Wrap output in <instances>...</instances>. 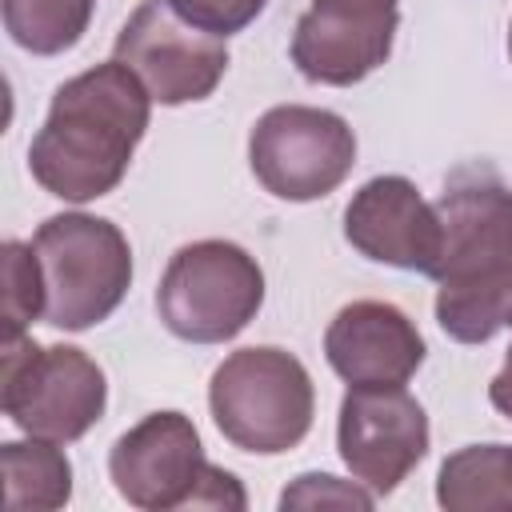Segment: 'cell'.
Returning <instances> with one entry per match:
<instances>
[{
	"label": "cell",
	"mask_w": 512,
	"mask_h": 512,
	"mask_svg": "<svg viewBox=\"0 0 512 512\" xmlns=\"http://www.w3.org/2000/svg\"><path fill=\"white\" fill-rule=\"evenodd\" d=\"M188 24H196V28H204V32H212V36H232V32H240V28H248L260 12H264V4L268 0H168Z\"/></svg>",
	"instance_id": "20"
},
{
	"label": "cell",
	"mask_w": 512,
	"mask_h": 512,
	"mask_svg": "<svg viewBox=\"0 0 512 512\" xmlns=\"http://www.w3.org/2000/svg\"><path fill=\"white\" fill-rule=\"evenodd\" d=\"M324 356L348 388H392L424 364V336L396 304L352 300L332 316Z\"/></svg>",
	"instance_id": "13"
},
{
	"label": "cell",
	"mask_w": 512,
	"mask_h": 512,
	"mask_svg": "<svg viewBox=\"0 0 512 512\" xmlns=\"http://www.w3.org/2000/svg\"><path fill=\"white\" fill-rule=\"evenodd\" d=\"M156 104H192L216 92L228 72V44L188 24L168 0H144L120 28L112 52Z\"/></svg>",
	"instance_id": "7"
},
{
	"label": "cell",
	"mask_w": 512,
	"mask_h": 512,
	"mask_svg": "<svg viewBox=\"0 0 512 512\" xmlns=\"http://www.w3.org/2000/svg\"><path fill=\"white\" fill-rule=\"evenodd\" d=\"M436 320L460 344H484L500 328H512V264L472 280L440 284Z\"/></svg>",
	"instance_id": "15"
},
{
	"label": "cell",
	"mask_w": 512,
	"mask_h": 512,
	"mask_svg": "<svg viewBox=\"0 0 512 512\" xmlns=\"http://www.w3.org/2000/svg\"><path fill=\"white\" fill-rule=\"evenodd\" d=\"M508 56H512V32H508Z\"/></svg>",
	"instance_id": "22"
},
{
	"label": "cell",
	"mask_w": 512,
	"mask_h": 512,
	"mask_svg": "<svg viewBox=\"0 0 512 512\" xmlns=\"http://www.w3.org/2000/svg\"><path fill=\"white\" fill-rule=\"evenodd\" d=\"M264 304V272L232 240L184 244L156 288L164 328L188 344H224L240 336Z\"/></svg>",
	"instance_id": "5"
},
{
	"label": "cell",
	"mask_w": 512,
	"mask_h": 512,
	"mask_svg": "<svg viewBox=\"0 0 512 512\" xmlns=\"http://www.w3.org/2000/svg\"><path fill=\"white\" fill-rule=\"evenodd\" d=\"M396 24V0H312L292 32V64L312 84L348 88L388 60Z\"/></svg>",
	"instance_id": "10"
},
{
	"label": "cell",
	"mask_w": 512,
	"mask_h": 512,
	"mask_svg": "<svg viewBox=\"0 0 512 512\" xmlns=\"http://www.w3.org/2000/svg\"><path fill=\"white\" fill-rule=\"evenodd\" d=\"M488 400H492V408L500 412V416H508L512 420V348H508V356H504V368L492 376V384H488Z\"/></svg>",
	"instance_id": "21"
},
{
	"label": "cell",
	"mask_w": 512,
	"mask_h": 512,
	"mask_svg": "<svg viewBox=\"0 0 512 512\" xmlns=\"http://www.w3.org/2000/svg\"><path fill=\"white\" fill-rule=\"evenodd\" d=\"M32 320H44V276L32 244H4V336H20Z\"/></svg>",
	"instance_id": "18"
},
{
	"label": "cell",
	"mask_w": 512,
	"mask_h": 512,
	"mask_svg": "<svg viewBox=\"0 0 512 512\" xmlns=\"http://www.w3.org/2000/svg\"><path fill=\"white\" fill-rule=\"evenodd\" d=\"M4 464V504L24 508H64L72 496V464L52 440H8L0 448Z\"/></svg>",
	"instance_id": "16"
},
{
	"label": "cell",
	"mask_w": 512,
	"mask_h": 512,
	"mask_svg": "<svg viewBox=\"0 0 512 512\" xmlns=\"http://www.w3.org/2000/svg\"><path fill=\"white\" fill-rule=\"evenodd\" d=\"M148 104L152 96L116 56L64 80L28 148L32 180L72 204L108 196L144 140Z\"/></svg>",
	"instance_id": "1"
},
{
	"label": "cell",
	"mask_w": 512,
	"mask_h": 512,
	"mask_svg": "<svg viewBox=\"0 0 512 512\" xmlns=\"http://www.w3.org/2000/svg\"><path fill=\"white\" fill-rule=\"evenodd\" d=\"M0 404L20 432L52 444H72L104 416L108 384L100 364L84 348H40L32 336L20 332L4 336Z\"/></svg>",
	"instance_id": "4"
},
{
	"label": "cell",
	"mask_w": 512,
	"mask_h": 512,
	"mask_svg": "<svg viewBox=\"0 0 512 512\" xmlns=\"http://www.w3.org/2000/svg\"><path fill=\"white\" fill-rule=\"evenodd\" d=\"M32 252L44 276V324L64 332L108 320L132 284V248L104 216H48L32 236Z\"/></svg>",
	"instance_id": "2"
},
{
	"label": "cell",
	"mask_w": 512,
	"mask_h": 512,
	"mask_svg": "<svg viewBox=\"0 0 512 512\" xmlns=\"http://www.w3.org/2000/svg\"><path fill=\"white\" fill-rule=\"evenodd\" d=\"M208 468L212 464L204 460L200 432L184 412L144 416L108 452V472L116 492L132 508H148V512L192 508Z\"/></svg>",
	"instance_id": "9"
},
{
	"label": "cell",
	"mask_w": 512,
	"mask_h": 512,
	"mask_svg": "<svg viewBox=\"0 0 512 512\" xmlns=\"http://www.w3.org/2000/svg\"><path fill=\"white\" fill-rule=\"evenodd\" d=\"M248 160L264 192L304 204L348 180L356 164V136L348 120L328 108L280 104L252 124Z\"/></svg>",
	"instance_id": "6"
},
{
	"label": "cell",
	"mask_w": 512,
	"mask_h": 512,
	"mask_svg": "<svg viewBox=\"0 0 512 512\" xmlns=\"http://www.w3.org/2000/svg\"><path fill=\"white\" fill-rule=\"evenodd\" d=\"M372 492L356 480H336V476H324V472H308V476H296V484L284 488L280 496V508H324V504H336V508H360L368 512L372 508Z\"/></svg>",
	"instance_id": "19"
},
{
	"label": "cell",
	"mask_w": 512,
	"mask_h": 512,
	"mask_svg": "<svg viewBox=\"0 0 512 512\" xmlns=\"http://www.w3.org/2000/svg\"><path fill=\"white\" fill-rule=\"evenodd\" d=\"M336 448L352 480L388 496L428 452V416L404 384L348 388L336 420Z\"/></svg>",
	"instance_id": "8"
},
{
	"label": "cell",
	"mask_w": 512,
	"mask_h": 512,
	"mask_svg": "<svg viewBox=\"0 0 512 512\" xmlns=\"http://www.w3.org/2000/svg\"><path fill=\"white\" fill-rule=\"evenodd\" d=\"M344 240L360 256L404 272L432 276L440 264V216L404 176H376L348 200Z\"/></svg>",
	"instance_id": "11"
},
{
	"label": "cell",
	"mask_w": 512,
	"mask_h": 512,
	"mask_svg": "<svg viewBox=\"0 0 512 512\" xmlns=\"http://www.w3.org/2000/svg\"><path fill=\"white\" fill-rule=\"evenodd\" d=\"M92 8L96 0H4V28L32 56H60L88 32Z\"/></svg>",
	"instance_id": "17"
},
{
	"label": "cell",
	"mask_w": 512,
	"mask_h": 512,
	"mask_svg": "<svg viewBox=\"0 0 512 512\" xmlns=\"http://www.w3.org/2000/svg\"><path fill=\"white\" fill-rule=\"evenodd\" d=\"M440 216L436 284H456L512 264V192L488 172H460L432 204Z\"/></svg>",
	"instance_id": "12"
},
{
	"label": "cell",
	"mask_w": 512,
	"mask_h": 512,
	"mask_svg": "<svg viewBox=\"0 0 512 512\" xmlns=\"http://www.w3.org/2000/svg\"><path fill=\"white\" fill-rule=\"evenodd\" d=\"M208 408L228 444L240 452L276 456L296 448L316 412L308 368L284 348H240L208 384Z\"/></svg>",
	"instance_id": "3"
},
{
	"label": "cell",
	"mask_w": 512,
	"mask_h": 512,
	"mask_svg": "<svg viewBox=\"0 0 512 512\" xmlns=\"http://www.w3.org/2000/svg\"><path fill=\"white\" fill-rule=\"evenodd\" d=\"M436 500L448 512H512V444H468L440 464Z\"/></svg>",
	"instance_id": "14"
}]
</instances>
